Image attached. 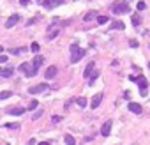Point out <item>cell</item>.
I'll return each instance as SVG.
<instances>
[{
  "mask_svg": "<svg viewBox=\"0 0 150 145\" xmlns=\"http://www.w3.org/2000/svg\"><path fill=\"white\" fill-rule=\"evenodd\" d=\"M83 57H85V50H81L78 44H71V62L73 64L79 62Z\"/></svg>",
  "mask_w": 150,
  "mask_h": 145,
  "instance_id": "obj_2",
  "label": "cell"
},
{
  "mask_svg": "<svg viewBox=\"0 0 150 145\" xmlns=\"http://www.w3.org/2000/svg\"><path fill=\"white\" fill-rule=\"evenodd\" d=\"M95 19H97L99 25H106V23H109V18H108V16H97Z\"/></svg>",
  "mask_w": 150,
  "mask_h": 145,
  "instance_id": "obj_19",
  "label": "cell"
},
{
  "mask_svg": "<svg viewBox=\"0 0 150 145\" xmlns=\"http://www.w3.org/2000/svg\"><path fill=\"white\" fill-rule=\"evenodd\" d=\"M131 21H133L134 27H138L139 23H141V18H139V14H133V16H131Z\"/></svg>",
  "mask_w": 150,
  "mask_h": 145,
  "instance_id": "obj_21",
  "label": "cell"
},
{
  "mask_svg": "<svg viewBox=\"0 0 150 145\" xmlns=\"http://www.w3.org/2000/svg\"><path fill=\"white\" fill-rule=\"evenodd\" d=\"M129 44H131L133 48H138V46H139V43H138L136 39H131V41H129Z\"/></svg>",
  "mask_w": 150,
  "mask_h": 145,
  "instance_id": "obj_28",
  "label": "cell"
},
{
  "mask_svg": "<svg viewBox=\"0 0 150 145\" xmlns=\"http://www.w3.org/2000/svg\"><path fill=\"white\" fill-rule=\"evenodd\" d=\"M94 69H95V64H94V62H88V64H87V67H85L83 76H85V78H88V76H90V72H92Z\"/></svg>",
  "mask_w": 150,
  "mask_h": 145,
  "instance_id": "obj_12",
  "label": "cell"
},
{
  "mask_svg": "<svg viewBox=\"0 0 150 145\" xmlns=\"http://www.w3.org/2000/svg\"><path fill=\"white\" fill-rule=\"evenodd\" d=\"M64 140H65V143H67V145H76V138H74V136H71V134H65Z\"/></svg>",
  "mask_w": 150,
  "mask_h": 145,
  "instance_id": "obj_17",
  "label": "cell"
},
{
  "mask_svg": "<svg viewBox=\"0 0 150 145\" xmlns=\"http://www.w3.org/2000/svg\"><path fill=\"white\" fill-rule=\"evenodd\" d=\"M0 75H2L4 78H9V76H13V69L11 67H5V69L0 71Z\"/></svg>",
  "mask_w": 150,
  "mask_h": 145,
  "instance_id": "obj_18",
  "label": "cell"
},
{
  "mask_svg": "<svg viewBox=\"0 0 150 145\" xmlns=\"http://www.w3.org/2000/svg\"><path fill=\"white\" fill-rule=\"evenodd\" d=\"M125 2H129V0H125Z\"/></svg>",
  "mask_w": 150,
  "mask_h": 145,
  "instance_id": "obj_38",
  "label": "cell"
},
{
  "mask_svg": "<svg viewBox=\"0 0 150 145\" xmlns=\"http://www.w3.org/2000/svg\"><path fill=\"white\" fill-rule=\"evenodd\" d=\"M39 145H49L48 142H41V143H39Z\"/></svg>",
  "mask_w": 150,
  "mask_h": 145,
  "instance_id": "obj_34",
  "label": "cell"
},
{
  "mask_svg": "<svg viewBox=\"0 0 150 145\" xmlns=\"http://www.w3.org/2000/svg\"><path fill=\"white\" fill-rule=\"evenodd\" d=\"M62 4H64V0H44V2H43V5L46 9H53V7L62 5Z\"/></svg>",
  "mask_w": 150,
  "mask_h": 145,
  "instance_id": "obj_8",
  "label": "cell"
},
{
  "mask_svg": "<svg viewBox=\"0 0 150 145\" xmlns=\"http://www.w3.org/2000/svg\"><path fill=\"white\" fill-rule=\"evenodd\" d=\"M25 111H27V108H19V106H14V108L9 110V113H11V115H23Z\"/></svg>",
  "mask_w": 150,
  "mask_h": 145,
  "instance_id": "obj_13",
  "label": "cell"
},
{
  "mask_svg": "<svg viewBox=\"0 0 150 145\" xmlns=\"http://www.w3.org/2000/svg\"><path fill=\"white\" fill-rule=\"evenodd\" d=\"M134 145H138V143H134Z\"/></svg>",
  "mask_w": 150,
  "mask_h": 145,
  "instance_id": "obj_39",
  "label": "cell"
},
{
  "mask_svg": "<svg viewBox=\"0 0 150 145\" xmlns=\"http://www.w3.org/2000/svg\"><path fill=\"white\" fill-rule=\"evenodd\" d=\"M97 76H99V71H94V75H92V78H90V81H88V83L92 85L94 81H95V78H97Z\"/></svg>",
  "mask_w": 150,
  "mask_h": 145,
  "instance_id": "obj_26",
  "label": "cell"
},
{
  "mask_svg": "<svg viewBox=\"0 0 150 145\" xmlns=\"http://www.w3.org/2000/svg\"><path fill=\"white\" fill-rule=\"evenodd\" d=\"M19 71H23V72H25V75H27L28 78L37 75V71L34 69V66H32V64H28V62H23V64L19 66Z\"/></svg>",
  "mask_w": 150,
  "mask_h": 145,
  "instance_id": "obj_4",
  "label": "cell"
},
{
  "mask_svg": "<svg viewBox=\"0 0 150 145\" xmlns=\"http://www.w3.org/2000/svg\"><path fill=\"white\" fill-rule=\"evenodd\" d=\"M49 90V85L48 83H39L35 87H30L28 89V94H41V92H48Z\"/></svg>",
  "mask_w": 150,
  "mask_h": 145,
  "instance_id": "obj_5",
  "label": "cell"
},
{
  "mask_svg": "<svg viewBox=\"0 0 150 145\" xmlns=\"http://www.w3.org/2000/svg\"><path fill=\"white\" fill-rule=\"evenodd\" d=\"M19 2H21V5H27V4L30 2V0H19Z\"/></svg>",
  "mask_w": 150,
  "mask_h": 145,
  "instance_id": "obj_33",
  "label": "cell"
},
{
  "mask_svg": "<svg viewBox=\"0 0 150 145\" xmlns=\"http://www.w3.org/2000/svg\"><path fill=\"white\" fill-rule=\"evenodd\" d=\"M76 103H78V106H79V108H85V106L88 105L87 97H78V99H76Z\"/></svg>",
  "mask_w": 150,
  "mask_h": 145,
  "instance_id": "obj_20",
  "label": "cell"
},
{
  "mask_svg": "<svg viewBox=\"0 0 150 145\" xmlns=\"http://www.w3.org/2000/svg\"><path fill=\"white\" fill-rule=\"evenodd\" d=\"M41 115H43V110H37V111L34 113V120H35V119H39Z\"/></svg>",
  "mask_w": 150,
  "mask_h": 145,
  "instance_id": "obj_29",
  "label": "cell"
},
{
  "mask_svg": "<svg viewBox=\"0 0 150 145\" xmlns=\"http://www.w3.org/2000/svg\"><path fill=\"white\" fill-rule=\"evenodd\" d=\"M124 23L122 21H113L111 25H109V30H124Z\"/></svg>",
  "mask_w": 150,
  "mask_h": 145,
  "instance_id": "obj_16",
  "label": "cell"
},
{
  "mask_svg": "<svg viewBox=\"0 0 150 145\" xmlns=\"http://www.w3.org/2000/svg\"><path fill=\"white\" fill-rule=\"evenodd\" d=\"M39 48H41V46H39V43H32V44H30V50H32L34 53H37V51H39Z\"/></svg>",
  "mask_w": 150,
  "mask_h": 145,
  "instance_id": "obj_24",
  "label": "cell"
},
{
  "mask_svg": "<svg viewBox=\"0 0 150 145\" xmlns=\"http://www.w3.org/2000/svg\"><path fill=\"white\" fill-rule=\"evenodd\" d=\"M0 51H4V48H2V46H0Z\"/></svg>",
  "mask_w": 150,
  "mask_h": 145,
  "instance_id": "obj_36",
  "label": "cell"
},
{
  "mask_svg": "<svg viewBox=\"0 0 150 145\" xmlns=\"http://www.w3.org/2000/svg\"><path fill=\"white\" fill-rule=\"evenodd\" d=\"M11 96H13V92H9V90H2V92H0V101H2V99H9Z\"/></svg>",
  "mask_w": 150,
  "mask_h": 145,
  "instance_id": "obj_22",
  "label": "cell"
},
{
  "mask_svg": "<svg viewBox=\"0 0 150 145\" xmlns=\"http://www.w3.org/2000/svg\"><path fill=\"white\" fill-rule=\"evenodd\" d=\"M111 11H113L115 14H127L131 9H129V4H127V2H115V4L111 5Z\"/></svg>",
  "mask_w": 150,
  "mask_h": 145,
  "instance_id": "obj_3",
  "label": "cell"
},
{
  "mask_svg": "<svg viewBox=\"0 0 150 145\" xmlns=\"http://www.w3.org/2000/svg\"><path fill=\"white\" fill-rule=\"evenodd\" d=\"M94 18H97L95 13H87V14H85V19H87V21H90V19H94Z\"/></svg>",
  "mask_w": 150,
  "mask_h": 145,
  "instance_id": "obj_25",
  "label": "cell"
},
{
  "mask_svg": "<svg viewBox=\"0 0 150 145\" xmlns=\"http://www.w3.org/2000/svg\"><path fill=\"white\" fill-rule=\"evenodd\" d=\"M109 133H111V120H106L101 128V136H109Z\"/></svg>",
  "mask_w": 150,
  "mask_h": 145,
  "instance_id": "obj_9",
  "label": "cell"
},
{
  "mask_svg": "<svg viewBox=\"0 0 150 145\" xmlns=\"http://www.w3.org/2000/svg\"><path fill=\"white\" fill-rule=\"evenodd\" d=\"M7 62V55H0V64H5Z\"/></svg>",
  "mask_w": 150,
  "mask_h": 145,
  "instance_id": "obj_30",
  "label": "cell"
},
{
  "mask_svg": "<svg viewBox=\"0 0 150 145\" xmlns=\"http://www.w3.org/2000/svg\"><path fill=\"white\" fill-rule=\"evenodd\" d=\"M136 7H138V11H145V7H147V5H145V2H138Z\"/></svg>",
  "mask_w": 150,
  "mask_h": 145,
  "instance_id": "obj_27",
  "label": "cell"
},
{
  "mask_svg": "<svg viewBox=\"0 0 150 145\" xmlns=\"http://www.w3.org/2000/svg\"><path fill=\"white\" fill-rule=\"evenodd\" d=\"M0 71H2V69H0Z\"/></svg>",
  "mask_w": 150,
  "mask_h": 145,
  "instance_id": "obj_40",
  "label": "cell"
},
{
  "mask_svg": "<svg viewBox=\"0 0 150 145\" xmlns=\"http://www.w3.org/2000/svg\"><path fill=\"white\" fill-rule=\"evenodd\" d=\"M129 110L133 113H141V105H138V103H129Z\"/></svg>",
  "mask_w": 150,
  "mask_h": 145,
  "instance_id": "obj_15",
  "label": "cell"
},
{
  "mask_svg": "<svg viewBox=\"0 0 150 145\" xmlns=\"http://www.w3.org/2000/svg\"><path fill=\"white\" fill-rule=\"evenodd\" d=\"M35 2H39V4H43V2H44V0H35Z\"/></svg>",
  "mask_w": 150,
  "mask_h": 145,
  "instance_id": "obj_35",
  "label": "cell"
},
{
  "mask_svg": "<svg viewBox=\"0 0 150 145\" xmlns=\"http://www.w3.org/2000/svg\"><path fill=\"white\" fill-rule=\"evenodd\" d=\"M129 80H131V81H136V83H138V87H139V96H147V87H148V80L145 78V76H141V75H139V76H131V78H129Z\"/></svg>",
  "mask_w": 150,
  "mask_h": 145,
  "instance_id": "obj_1",
  "label": "cell"
},
{
  "mask_svg": "<svg viewBox=\"0 0 150 145\" xmlns=\"http://www.w3.org/2000/svg\"><path fill=\"white\" fill-rule=\"evenodd\" d=\"M18 21H19V14H13L11 18L7 19V23H5V27H7V28H13V27H14V25H16Z\"/></svg>",
  "mask_w": 150,
  "mask_h": 145,
  "instance_id": "obj_11",
  "label": "cell"
},
{
  "mask_svg": "<svg viewBox=\"0 0 150 145\" xmlns=\"http://www.w3.org/2000/svg\"><path fill=\"white\" fill-rule=\"evenodd\" d=\"M148 69H150V62H148Z\"/></svg>",
  "mask_w": 150,
  "mask_h": 145,
  "instance_id": "obj_37",
  "label": "cell"
},
{
  "mask_svg": "<svg viewBox=\"0 0 150 145\" xmlns=\"http://www.w3.org/2000/svg\"><path fill=\"white\" fill-rule=\"evenodd\" d=\"M51 120H53V122H55V124H58V122H60V120H62V119H60V117H58V115H55V117H53V119H51Z\"/></svg>",
  "mask_w": 150,
  "mask_h": 145,
  "instance_id": "obj_32",
  "label": "cell"
},
{
  "mask_svg": "<svg viewBox=\"0 0 150 145\" xmlns=\"http://www.w3.org/2000/svg\"><path fill=\"white\" fill-rule=\"evenodd\" d=\"M58 32H60V30H58L57 27H51V28L48 30V39H49V41H51V39H55V37L58 36Z\"/></svg>",
  "mask_w": 150,
  "mask_h": 145,
  "instance_id": "obj_14",
  "label": "cell"
},
{
  "mask_svg": "<svg viewBox=\"0 0 150 145\" xmlns=\"http://www.w3.org/2000/svg\"><path fill=\"white\" fill-rule=\"evenodd\" d=\"M37 106H39V103H37V99H34V101H30V105H28L27 110H35Z\"/></svg>",
  "mask_w": 150,
  "mask_h": 145,
  "instance_id": "obj_23",
  "label": "cell"
},
{
  "mask_svg": "<svg viewBox=\"0 0 150 145\" xmlns=\"http://www.w3.org/2000/svg\"><path fill=\"white\" fill-rule=\"evenodd\" d=\"M5 128H11V129H16L18 124H5Z\"/></svg>",
  "mask_w": 150,
  "mask_h": 145,
  "instance_id": "obj_31",
  "label": "cell"
},
{
  "mask_svg": "<svg viewBox=\"0 0 150 145\" xmlns=\"http://www.w3.org/2000/svg\"><path fill=\"white\" fill-rule=\"evenodd\" d=\"M57 72H58V67L57 66H49L46 69V72H44V76H46V80H51V78L57 76Z\"/></svg>",
  "mask_w": 150,
  "mask_h": 145,
  "instance_id": "obj_7",
  "label": "cell"
},
{
  "mask_svg": "<svg viewBox=\"0 0 150 145\" xmlns=\"http://www.w3.org/2000/svg\"><path fill=\"white\" fill-rule=\"evenodd\" d=\"M43 64H44V57H41V55H35V57H34V62H32L34 69H35V71H39V67H41Z\"/></svg>",
  "mask_w": 150,
  "mask_h": 145,
  "instance_id": "obj_10",
  "label": "cell"
},
{
  "mask_svg": "<svg viewBox=\"0 0 150 145\" xmlns=\"http://www.w3.org/2000/svg\"><path fill=\"white\" fill-rule=\"evenodd\" d=\"M101 101H103V94H101V92H99V94H94L92 101H90V108H92V110H95L99 105H101Z\"/></svg>",
  "mask_w": 150,
  "mask_h": 145,
  "instance_id": "obj_6",
  "label": "cell"
}]
</instances>
